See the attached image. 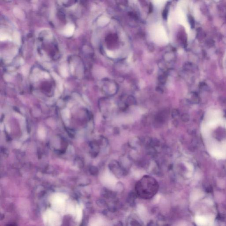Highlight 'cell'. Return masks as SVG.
<instances>
[{
  "mask_svg": "<svg viewBox=\"0 0 226 226\" xmlns=\"http://www.w3.org/2000/svg\"><path fill=\"white\" fill-rule=\"evenodd\" d=\"M159 185L156 180L152 177L145 176L136 185V193L140 198L150 199L156 193Z\"/></svg>",
  "mask_w": 226,
  "mask_h": 226,
  "instance_id": "6da1fadb",
  "label": "cell"
},
{
  "mask_svg": "<svg viewBox=\"0 0 226 226\" xmlns=\"http://www.w3.org/2000/svg\"><path fill=\"white\" fill-rule=\"evenodd\" d=\"M195 221L196 223L199 226L206 225L208 223V220L205 217L200 216H198L197 217H196Z\"/></svg>",
  "mask_w": 226,
  "mask_h": 226,
  "instance_id": "7a4b0ae2",
  "label": "cell"
}]
</instances>
